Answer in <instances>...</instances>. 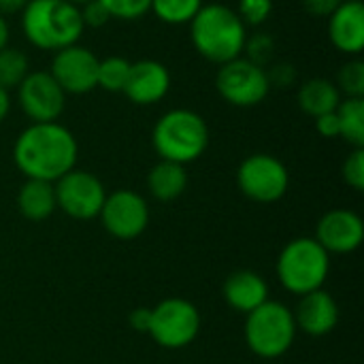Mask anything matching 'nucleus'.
I'll use <instances>...</instances> for the list:
<instances>
[{
  "instance_id": "obj_5",
  "label": "nucleus",
  "mask_w": 364,
  "mask_h": 364,
  "mask_svg": "<svg viewBox=\"0 0 364 364\" xmlns=\"http://www.w3.org/2000/svg\"><path fill=\"white\" fill-rule=\"evenodd\" d=\"M331 273V254L314 239L299 237L284 245L277 258V277L282 286L296 294L320 290Z\"/></svg>"
},
{
  "instance_id": "obj_28",
  "label": "nucleus",
  "mask_w": 364,
  "mask_h": 364,
  "mask_svg": "<svg viewBox=\"0 0 364 364\" xmlns=\"http://www.w3.org/2000/svg\"><path fill=\"white\" fill-rule=\"evenodd\" d=\"M102 6L109 11L111 19L134 21L149 13L151 0H100Z\"/></svg>"
},
{
  "instance_id": "obj_6",
  "label": "nucleus",
  "mask_w": 364,
  "mask_h": 364,
  "mask_svg": "<svg viewBox=\"0 0 364 364\" xmlns=\"http://www.w3.org/2000/svg\"><path fill=\"white\" fill-rule=\"evenodd\" d=\"M296 339L292 309L277 301H267L245 318V343L260 358L284 356Z\"/></svg>"
},
{
  "instance_id": "obj_12",
  "label": "nucleus",
  "mask_w": 364,
  "mask_h": 364,
  "mask_svg": "<svg viewBox=\"0 0 364 364\" xmlns=\"http://www.w3.org/2000/svg\"><path fill=\"white\" fill-rule=\"evenodd\" d=\"M98 218L102 222V228L111 237L130 241L145 232L149 224V207L139 192L115 190L107 194Z\"/></svg>"
},
{
  "instance_id": "obj_27",
  "label": "nucleus",
  "mask_w": 364,
  "mask_h": 364,
  "mask_svg": "<svg viewBox=\"0 0 364 364\" xmlns=\"http://www.w3.org/2000/svg\"><path fill=\"white\" fill-rule=\"evenodd\" d=\"M275 55V38L267 32H256L252 36L245 38V47H243V58L254 62L256 66L267 68L273 62Z\"/></svg>"
},
{
  "instance_id": "obj_25",
  "label": "nucleus",
  "mask_w": 364,
  "mask_h": 364,
  "mask_svg": "<svg viewBox=\"0 0 364 364\" xmlns=\"http://www.w3.org/2000/svg\"><path fill=\"white\" fill-rule=\"evenodd\" d=\"M130 62L122 55H109L98 60V77L96 87L105 92H122L128 79Z\"/></svg>"
},
{
  "instance_id": "obj_10",
  "label": "nucleus",
  "mask_w": 364,
  "mask_h": 364,
  "mask_svg": "<svg viewBox=\"0 0 364 364\" xmlns=\"http://www.w3.org/2000/svg\"><path fill=\"white\" fill-rule=\"evenodd\" d=\"M55 205L58 209L73 220H94L100 215V209L107 198L102 181L81 168H73L62 175L55 183Z\"/></svg>"
},
{
  "instance_id": "obj_26",
  "label": "nucleus",
  "mask_w": 364,
  "mask_h": 364,
  "mask_svg": "<svg viewBox=\"0 0 364 364\" xmlns=\"http://www.w3.org/2000/svg\"><path fill=\"white\" fill-rule=\"evenodd\" d=\"M337 90L341 92L343 98H364V62L360 58L348 60L335 81Z\"/></svg>"
},
{
  "instance_id": "obj_8",
  "label": "nucleus",
  "mask_w": 364,
  "mask_h": 364,
  "mask_svg": "<svg viewBox=\"0 0 364 364\" xmlns=\"http://www.w3.org/2000/svg\"><path fill=\"white\" fill-rule=\"evenodd\" d=\"M215 90L224 102L232 107L250 109L267 100L271 92V83L267 77V68L256 66L254 62L239 55L218 68Z\"/></svg>"
},
{
  "instance_id": "obj_37",
  "label": "nucleus",
  "mask_w": 364,
  "mask_h": 364,
  "mask_svg": "<svg viewBox=\"0 0 364 364\" xmlns=\"http://www.w3.org/2000/svg\"><path fill=\"white\" fill-rule=\"evenodd\" d=\"M9 111H11V96L6 90L0 87V124L9 117Z\"/></svg>"
},
{
  "instance_id": "obj_15",
  "label": "nucleus",
  "mask_w": 364,
  "mask_h": 364,
  "mask_svg": "<svg viewBox=\"0 0 364 364\" xmlns=\"http://www.w3.org/2000/svg\"><path fill=\"white\" fill-rule=\"evenodd\" d=\"M171 90V73L158 60L130 62L128 79L122 94L139 107H151L160 102Z\"/></svg>"
},
{
  "instance_id": "obj_9",
  "label": "nucleus",
  "mask_w": 364,
  "mask_h": 364,
  "mask_svg": "<svg viewBox=\"0 0 364 364\" xmlns=\"http://www.w3.org/2000/svg\"><path fill=\"white\" fill-rule=\"evenodd\" d=\"M237 186L245 198L269 205L286 196L290 173L279 158L271 154H252L237 168Z\"/></svg>"
},
{
  "instance_id": "obj_31",
  "label": "nucleus",
  "mask_w": 364,
  "mask_h": 364,
  "mask_svg": "<svg viewBox=\"0 0 364 364\" xmlns=\"http://www.w3.org/2000/svg\"><path fill=\"white\" fill-rule=\"evenodd\" d=\"M79 13H81L83 28H102V26H107L109 19H111L109 11L102 6L100 0H90V2H85L83 6H79Z\"/></svg>"
},
{
  "instance_id": "obj_23",
  "label": "nucleus",
  "mask_w": 364,
  "mask_h": 364,
  "mask_svg": "<svg viewBox=\"0 0 364 364\" xmlns=\"http://www.w3.org/2000/svg\"><path fill=\"white\" fill-rule=\"evenodd\" d=\"M203 9V0H151L149 11L168 26L190 23Z\"/></svg>"
},
{
  "instance_id": "obj_13",
  "label": "nucleus",
  "mask_w": 364,
  "mask_h": 364,
  "mask_svg": "<svg viewBox=\"0 0 364 364\" xmlns=\"http://www.w3.org/2000/svg\"><path fill=\"white\" fill-rule=\"evenodd\" d=\"M98 55L92 49L75 43L53 53L49 75L68 94H87L96 90L98 77Z\"/></svg>"
},
{
  "instance_id": "obj_17",
  "label": "nucleus",
  "mask_w": 364,
  "mask_h": 364,
  "mask_svg": "<svg viewBox=\"0 0 364 364\" xmlns=\"http://www.w3.org/2000/svg\"><path fill=\"white\" fill-rule=\"evenodd\" d=\"M328 38L333 47L346 55L358 58L364 49L363 0H343L328 17Z\"/></svg>"
},
{
  "instance_id": "obj_38",
  "label": "nucleus",
  "mask_w": 364,
  "mask_h": 364,
  "mask_svg": "<svg viewBox=\"0 0 364 364\" xmlns=\"http://www.w3.org/2000/svg\"><path fill=\"white\" fill-rule=\"evenodd\" d=\"M9 38H11V30H9L6 17L0 15V49H4L9 45Z\"/></svg>"
},
{
  "instance_id": "obj_14",
  "label": "nucleus",
  "mask_w": 364,
  "mask_h": 364,
  "mask_svg": "<svg viewBox=\"0 0 364 364\" xmlns=\"http://www.w3.org/2000/svg\"><path fill=\"white\" fill-rule=\"evenodd\" d=\"M328 254H352L363 245L364 222L352 209L326 211L316 228L314 237Z\"/></svg>"
},
{
  "instance_id": "obj_4",
  "label": "nucleus",
  "mask_w": 364,
  "mask_h": 364,
  "mask_svg": "<svg viewBox=\"0 0 364 364\" xmlns=\"http://www.w3.org/2000/svg\"><path fill=\"white\" fill-rule=\"evenodd\" d=\"M211 134L205 117L192 109H171L160 115L151 130V145L160 160L190 164L209 147Z\"/></svg>"
},
{
  "instance_id": "obj_16",
  "label": "nucleus",
  "mask_w": 364,
  "mask_h": 364,
  "mask_svg": "<svg viewBox=\"0 0 364 364\" xmlns=\"http://www.w3.org/2000/svg\"><path fill=\"white\" fill-rule=\"evenodd\" d=\"M296 331L309 337H324L335 331L339 324V305L326 290H314L303 294L292 311Z\"/></svg>"
},
{
  "instance_id": "obj_22",
  "label": "nucleus",
  "mask_w": 364,
  "mask_h": 364,
  "mask_svg": "<svg viewBox=\"0 0 364 364\" xmlns=\"http://www.w3.org/2000/svg\"><path fill=\"white\" fill-rule=\"evenodd\" d=\"M335 113L339 119V139L348 141L354 149L364 147V98H341Z\"/></svg>"
},
{
  "instance_id": "obj_36",
  "label": "nucleus",
  "mask_w": 364,
  "mask_h": 364,
  "mask_svg": "<svg viewBox=\"0 0 364 364\" xmlns=\"http://www.w3.org/2000/svg\"><path fill=\"white\" fill-rule=\"evenodd\" d=\"M30 0H0V15L6 17V15H15V13H21L26 9Z\"/></svg>"
},
{
  "instance_id": "obj_39",
  "label": "nucleus",
  "mask_w": 364,
  "mask_h": 364,
  "mask_svg": "<svg viewBox=\"0 0 364 364\" xmlns=\"http://www.w3.org/2000/svg\"><path fill=\"white\" fill-rule=\"evenodd\" d=\"M66 2H70V4H75V6H83V4L90 2V0H66Z\"/></svg>"
},
{
  "instance_id": "obj_29",
  "label": "nucleus",
  "mask_w": 364,
  "mask_h": 364,
  "mask_svg": "<svg viewBox=\"0 0 364 364\" xmlns=\"http://www.w3.org/2000/svg\"><path fill=\"white\" fill-rule=\"evenodd\" d=\"M273 13V0H239L237 15L245 26H262Z\"/></svg>"
},
{
  "instance_id": "obj_20",
  "label": "nucleus",
  "mask_w": 364,
  "mask_h": 364,
  "mask_svg": "<svg viewBox=\"0 0 364 364\" xmlns=\"http://www.w3.org/2000/svg\"><path fill=\"white\" fill-rule=\"evenodd\" d=\"M58 209L55 205V190L49 181L26 179L17 192V211L30 222H43L53 215Z\"/></svg>"
},
{
  "instance_id": "obj_34",
  "label": "nucleus",
  "mask_w": 364,
  "mask_h": 364,
  "mask_svg": "<svg viewBox=\"0 0 364 364\" xmlns=\"http://www.w3.org/2000/svg\"><path fill=\"white\" fill-rule=\"evenodd\" d=\"M316 130L320 136L324 139H339V119L337 113H324L320 117H316Z\"/></svg>"
},
{
  "instance_id": "obj_3",
  "label": "nucleus",
  "mask_w": 364,
  "mask_h": 364,
  "mask_svg": "<svg viewBox=\"0 0 364 364\" xmlns=\"http://www.w3.org/2000/svg\"><path fill=\"white\" fill-rule=\"evenodd\" d=\"M21 30L32 47L55 53L79 43L85 28L79 6L66 0H30L21 11Z\"/></svg>"
},
{
  "instance_id": "obj_24",
  "label": "nucleus",
  "mask_w": 364,
  "mask_h": 364,
  "mask_svg": "<svg viewBox=\"0 0 364 364\" xmlns=\"http://www.w3.org/2000/svg\"><path fill=\"white\" fill-rule=\"evenodd\" d=\"M30 73V60L21 49L4 47L0 49V87L2 90H17V85Z\"/></svg>"
},
{
  "instance_id": "obj_21",
  "label": "nucleus",
  "mask_w": 364,
  "mask_h": 364,
  "mask_svg": "<svg viewBox=\"0 0 364 364\" xmlns=\"http://www.w3.org/2000/svg\"><path fill=\"white\" fill-rule=\"evenodd\" d=\"M188 188V171L183 164L160 160L147 175V190L160 203L177 200Z\"/></svg>"
},
{
  "instance_id": "obj_30",
  "label": "nucleus",
  "mask_w": 364,
  "mask_h": 364,
  "mask_svg": "<svg viewBox=\"0 0 364 364\" xmlns=\"http://www.w3.org/2000/svg\"><path fill=\"white\" fill-rule=\"evenodd\" d=\"M341 175H343V181H346L352 190L363 192L364 190V149L363 147L354 149V151L346 158V162H343V166H341Z\"/></svg>"
},
{
  "instance_id": "obj_35",
  "label": "nucleus",
  "mask_w": 364,
  "mask_h": 364,
  "mask_svg": "<svg viewBox=\"0 0 364 364\" xmlns=\"http://www.w3.org/2000/svg\"><path fill=\"white\" fill-rule=\"evenodd\" d=\"M130 324H132L134 331L147 333V326H149V309H143V307L134 309V311L130 314Z\"/></svg>"
},
{
  "instance_id": "obj_7",
  "label": "nucleus",
  "mask_w": 364,
  "mask_h": 364,
  "mask_svg": "<svg viewBox=\"0 0 364 364\" xmlns=\"http://www.w3.org/2000/svg\"><path fill=\"white\" fill-rule=\"evenodd\" d=\"M200 333V314L194 303L171 296L149 309L147 335L166 350L188 348Z\"/></svg>"
},
{
  "instance_id": "obj_2",
  "label": "nucleus",
  "mask_w": 364,
  "mask_h": 364,
  "mask_svg": "<svg viewBox=\"0 0 364 364\" xmlns=\"http://www.w3.org/2000/svg\"><path fill=\"white\" fill-rule=\"evenodd\" d=\"M188 26L194 49L207 62L222 66L243 55L247 26L241 21L235 9L220 2L203 4V9Z\"/></svg>"
},
{
  "instance_id": "obj_32",
  "label": "nucleus",
  "mask_w": 364,
  "mask_h": 364,
  "mask_svg": "<svg viewBox=\"0 0 364 364\" xmlns=\"http://www.w3.org/2000/svg\"><path fill=\"white\" fill-rule=\"evenodd\" d=\"M269 66L271 68H267V77H269L271 87L273 85H277V87H290L296 81V77H299L294 64H290V62H273Z\"/></svg>"
},
{
  "instance_id": "obj_19",
  "label": "nucleus",
  "mask_w": 364,
  "mask_h": 364,
  "mask_svg": "<svg viewBox=\"0 0 364 364\" xmlns=\"http://www.w3.org/2000/svg\"><path fill=\"white\" fill-rule=\"evenodd\" d=\"M341 98L343 96L337 90L335 81H331L326 77L307 79L305 83H301V87L296 92V102H299L301 111L314 119L324 113H333L339 107Z\"/></svg>"
},
{
  "instance_id": "obj_11",
  "label": "nucleus",
  "mask_w": 364,
  "mask_h": 364,
  "mask_svg": "<svg viewBox=\"0 0 364 364\" xmlns=\"http://www.w3.org/2000/svg\"><path fill=\"white\" fill-rule=\"evenodd\" d=\"M17 105L32 124L58 122L66 107V92L49 70H30L17 85Z\"/></svg>"
},
{
  "instance_id": "obj_33",
  "label": "nucleus",
  "mask_w": 364,
  "mask_h": 364,
  "mask_svg": "<svg viewBox=\"0 0 364 364\" xmlns=\"http://www.w3.org/2000/svg\"><path fill=\"white\" fill-rule=\"evenodd\" d=\"M343 0H303V6L314 17H331Z\"/></svg>"
},
{
  "instance_id": "obj_18",
  "label": "nucleus",
  "mask_w": 364,
  "mask_h": 364,
  "mask_svg": "<svg viewBox=\"0 0 364 364\" xmlns=\"http://www.w3.org/2000/svg\"><path fill=\"white\" fill-rule=\"evenodd\" d=\"M224 301L239 314H250L262 303L269 301V286L267 282L254 271H235L226 277L222 288Z\"/></svg>"
},
{
  "instance_id": "obj_1",
  "label": "nucleus",
  "mask_w": 364,
  "mask_h": 364,
  "mask_svg": "<svg viewBox=\"0 0 364 364\" xmlns=\"http://www.w3.org/2000/svg\"><path fill=\"white\" fill-rule=\"evenodd\" d=\"M79 145L75 134L60 122L30 124L13 145V162L26 179L55 183L75 168Z\"/></svg>"
}]
</instances>
